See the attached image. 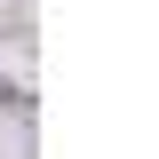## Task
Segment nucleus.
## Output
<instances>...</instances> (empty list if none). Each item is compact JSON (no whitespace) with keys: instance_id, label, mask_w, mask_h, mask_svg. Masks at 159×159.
Segmentation results:
<instances>
[]
</instances>
